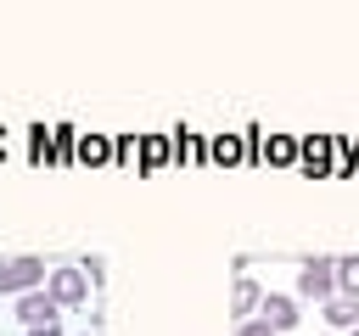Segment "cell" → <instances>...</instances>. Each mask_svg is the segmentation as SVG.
<instances>
[{
    "label": "cell",
    "instance_id": "6da1fadb",
    "mask_svg": "<svg viewBox=\"0 0 359 336\" xmlns=\"http://www.w3.org/2000/svg\"><path fill=\"white\" fill-rule=\"evenodd\" d=\"M0 291H6V297L45 291V263H39V258H0Z\"/></svg>",
    "mask_w": 359,
    "mask_h": 336
},
{
    "label": "cell",
    "instance_id": "7a4b0ae2",
    "mask_svg": "<svg viewBox=\"0 0 359 336\" xmlns=\"http://www.w3.org/2000/svg\"><path fill=\"white\" fill-rule=\"evenodd\" d=\"M297 297L331 302V297H337V258H303V269H297Z\"/></svg>",
    "mask_w": 359,
    "mask_h": 336
},
{
    "label": "cell",
    "instance_id": "3957f363",
    "mask_svg": "<svg viewBox=\"0 0 359 336\" xmlns=\"http://www.w3.org/2000/svg\"><path fill=\"white\" fill-rule=\"evenodd\" d=\"M45 297H50L56 308H79V302H90V280H84V269H50V274H45Z\"/></svg>",
    "mask_w": 359,
    "mask_h": 336
},
{
    "label": "cell",
    "instance_id": "277c9868",
    "mask_svg": "<svg viewBox=\"0 0 359 336\" xmlns=\"http://www.w3.org/2000/svg\"><path fill=\"white\" fill-rule=\"evenodd\" d=\"M258 319L280 336V330H292L297 325V297H280V291H264V302H258Z\"/></svg>",
    "mask_w": 359,
    "mask_h": 336
},
{
    "label": "cell",
    "instance_id": "5b68a950",
    "mask_svg": "<svg viewBox=\"0 0 359 336\" xmlns=\"http://www.w3.org/2000/svg\"><path fill=\"white\" fill-rule=\"evenodd\" d=\"M56 314H62V308H56L45 291H28V297H17V319H22L28 330H39V325H56Z\"/></svg>",
    "mask_w": 359,
    "mask_h": 336
},
{
    "label": "cell",
    "instance_id": "8992f818",
    "mask_svg": "<svg viewBox=\"0 0 359 336\" xmlns=\"http://www.w3.org/2000/svg\"><path fill=\"white\" fill-rule=\"evenodd\" d=\"M258 302H264V286H258V280H236V286H230V314H236V325L252 319Z\"/></svg>",
    "mask_w": 359,
    "mask_h": 336
},
{
    "label": "cell",
    "instance_id": "52a82bcc",
    "mask_svg": "<svg viewBox=\"0 0 359 336\" xmlns=\"http://www.w3.org/2000/svg\"><path fill=\"white\" fill-rule=\"evenodd\" d=\"M320 308H325V325H359V297H331Z\"/></svg>",
    "mask_w": 359,
    "mask_h": 336
},
{
    "label": "cell",
    "instance_id": "ba28073f",
    "mask_svg": "<svg viewBox=\"0 0 359 336\" xmlns=\"http://www.w3.org/2000/svg\"><path fill=\"white\" fill-rule=\"evenodd\" d=\"M337 297H359V258H337Z\"/></svg>",
    "mask_w": 359,
    "mask_h": 336
},
{
    "label": "cell",
    "instance_id": "9c48e42d",
    "mask_svg": "<svg viewBox=\"0 0 359 336\" xmlns=\"http://www.w3.org/2000/svg\"><path fill=\"white\" fill-rule=\"evenodd\" d=\"M236 336H275V330H269L264 319H241V325H236Z\"/></svg>",
    "mask_w": 359,
    "mask_h": 336
},
{
    "label": "cell",
    "instance_id": "30bf717a",
    "mask_svg": "<svg viewBox=\"0 0 359 336\" xmlns=\"http://www.w3.org/2000/svg\"><path fill=\"white\" fill-rule=\"evenodd\" d=\"M28 336H62V325H39V330H28Z\"/></svg>",
    "mask_w": 359,
    "mask_h": 336
},
{
    "label": "cell",
    "instance_id": "8fae6325",
    "mask_svg": "<svg viewBox=\"0 0 359 336\" xmlns=\"http://www.w3.org/2000/svg\"><path fill=\"white\" fill-rule=\"evenodd\" d=\"M353 336H359V325H353Z\"/></svg>",
    "mask_w": 359,
    "mask_h": 336
}]
</instances>
